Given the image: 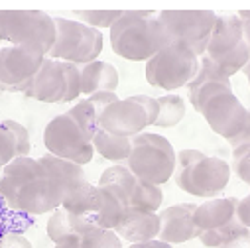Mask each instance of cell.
I'll return each mask as SVG.
<instances>
[{"label": "cell", "mask_w": 250, "mask_h": 248, "mask_svg": "<svg viewBox=\"0 0 250 248\" xmlns=\"http://www.w3.org/2000/svg\"><path fill=\"white\" fill-rule=\"evenodd\" d=\"M236 217H238V221H240V223H242V225H244V227L250 230V193L238 201Z\"/></svg>", "instance_id": "41"}, {"label": "cell", "mask_w": 250, "mask_h": 248, "mask_svg": "<svg viewBox=\"0 0 250 248\" xmlns=\"http://www.w3.org/2000/svg\"><path fill=\"white\" fill-rule=\"evenodd\" d=\"M160 228H162L160 213H138V211H130L128 217L124 219V223L114 232L122 240H128L130 244H136V242L156 240L160 236Z\"/></svg>", "instance_id": "20"}, {"label": "cell", "mask_w": 250, "mask_h": 248, "mask_svg": "<svg viewBox=\"0 0 250 248\" xmlns=\"http://www.w3.org/2000/svg\"><path fill=\"white\" fill-rule=\"evenodd\" d=\"M43 61L45 55L36 49L14 45L2 47L0 49V91L26 95Z\"/></svg>", "instance_id": "10"}, {"label": "cell", "mask_w": 250, "mask_h": 248, "mask_svg": "<svg viewBox=\"0 0 250 248\" xmlns=\"http://www.w3.org/2000/svg\"><path fill=\"white\" fill-rule=\"evenodd\" d=\"M201 61V69L197 73V77L187 85V91H189V103L191 106L201 114L203 106L215 99L217 95H223V93H232V85H230V79H225L221 77L211 65L205 57L199 59Z\"/></svg>", "instance_id": "16"}, {"label": "cell", "mask_w": 250, "mask_h": 248, "mask_svg": "<svg viewBox=\"0 0 250 248\" xmlns=\"http://www.w3.org/2000/svg\"><path fill=\"white\" fill-rule=\"evenodd\" d=\"M203 57L209 61V65H211L221 77L230 79L232 75L244 71V67L248 65V61H250V47H248V43L242 40V43H240L236 49H232L230 53H227V55H223V57H219V59H211V57H207V55H203Z\"/></svg>", "instance_id": "26"}, {"label": "cell", "mask_w": 250, "mask_h": 248, "mask_svg": "<svg viewBox=\"0 0 250 248\" xmlns=\"http://www.w3.org/2000/svg\"><path fill=\"white\" fill-rule=\"evenodd\" d=\"M160 103V114L154 126L156 128H173L181 122V118L185 116V101L177 95H166V97H158Z\"/></svg>", "instance_id": "28"}, {"label": "cell", "mask_w": 250, "mask_h": 248, "mask_svg": "<svg viewBox=\"0 0 250 248\" xmlns=\"http://www.w3.org/2000/svg\"><path fill=\"white\" fill-rule=\"evenodd\" d=\"M99 228L91 217H83V215H73L69 211H65L63 207H59L57 211L51 213V217L47 219V236L53 244H59L71 236H85L87 232Z\"/></svg>", "instance_id": "18"}, {"label": "cell", "mask_w": 250, "mask_h": 248, "mask_svg": "<svg viewBox=\"0 0 250 248\" xmlns=\"http://www.w3.org/2000/svg\"><path fill=\"white\" fill-rule=\"evenodd\" d=\"M242 144H250V110H248V118H246V124H244L242 132H240L234 140H230V146H232V148L242 146Z\"/></svg>", "instance_id": "42"}, {"label": "cell", "mask_w": 250, "mask_h": 248, "mask_svg": "<svg viewBox=\"0 0 250 248\" xmlns=\"http://www.w3.org/2000/svg\"><path fill=\"white\" fill-rule=\"evenodd\" d=\"M67 114L79 124V126L83 128V132L91 138V142H93V138L97 136V132L101 130V124H99V114H97V110L93 108V104L85 99V101H79L75 106H71L69 110H67Z\"/></svg>", "instance_id": "30"}, {"label": "cell", "mask_w": 250, "mask_h": 248, "mask_svg": "<svg viewBox=\"0 0 250 248\" xmlns=\"http://www.w3.org/2000/svg\"><path fill=\"white\" fill-rule=\"evenodd\" d=\"M2 124L12 132L14 140H16V146H18V158H28V156H30V150H32V142H30V134H28V130L22 126L20 122H16V120H12V118L2 120Z\"/></svg>", "instance_id": "36"}, {"label": "cell", "mask_w": 250, "mask_h": 248, "mask_svg": "<svg viewBox=\"0 0 250 248\" xmlns=\"http://www.w3.org/2000/svg\"><path fill=\"white\" fill-rule=\"evenodd\" d=\"M166 45H169L166 28L152 10H124L110 28V47L122 59L150 61Z\"/></svg>", "instance_id": "2"}, {"label": "cell", "mask_w": 250, "mask_h": 248, "mask_svg": "<svg viewBox=\"0 0 250 248\" xmlns=\"http://www.w3.org/2000/svg\"><path fill=\"white\" fill-rule=\"evenodd\" d=\"M10 232H16V217L14 211L6 205L4 197L0 195V238H4Z\"/></svg>", "instance_id": "37"}, {"label": "cell", "mask_w": 250, "mask_h": 248, "mask_svg": "<svg viewBox=\"0 0 250 248\" xmlns=\"http://www.w3.org/2000/svg\"><path fill=\"white\" fill-rule=\"evenodd\" d=\"M38 160L49 171V175L55 177V181H59V185L65 191V199L79 187L81 183L87 181L83 167L73 164V162H69V160H61V158H55L51 154H45V156H42Z\"/></svg>", "instance_id": "22"}, {"label": "cell", "mask_w": 250, "mask_h": 248, "mask_svg": "<svg viewBox=\"0 0 250 248\" xmlns=\"http://www.w3.org/2000/svg\"><path fill=\"white\" fill-rule=\"evenodd\" d=\"M126 248H173L171 244L156 238V240H148V242H136V244H128Z\"/></svg>", "instance_id": "44"}, {"label": "cell", "mask_w": 250, "mask_h": 248, "mask_svg": "<svg viewBox=\"0 0 250 248\" xmlns=\"http://www.w3.org/2000/svg\"><path fill=\"white\" fill-rule=\"evenodd\" d=\"M136 103L144 108L146 116H148V122H150V126H154L156 120H158V114H160V103L158 99L154 97H148V95H134Z\"/></svg>", "instance_id": "38"}, {"label": "cell", "mask_w": 250, "mask_h": 248, "mask_svg": "<svg viewBox=\"0 0 250 248\" xmlns=\"http://www.w3.org/2000/svg\"><path fill=\"white\" fill-rule=\"evenodd\" d=\"M124 10H75V18L77 22L85 24V26H91L95 30H101V28H112L116 24V20L122 16Z\"/></svg>", "instance_id": "31"}, {"label": "cell", "mask_w": 250, "mask_h": 248, "mask_svg": "<svg viewBox=\"0 0 250 248\" xmlns=\"http://www.w3.org/2000/svg\"><path fill=\"white\" fill-rule=\"evenodd\" d=\"M195 211H197V205L193 203H177V205L166 207L160 213L162 228L158 238L167 244H181L187 240L199 238L201 230L193 221Z\"/></svg>", "instance_id": "13"}, {"label": "cell", "mask_w": 250, "mask_h": 248, "mask_svg": "<svg viewBox=\"0 0 250 248\" xmlns=\"http://www.w3.org/2000/svg\"><path fill=\"white\" fill-rule=\"evenodd\" d=\"M0 49H2V47H0Z\"/></svg>", "instance_id": "48"}, {"label": "cell", "mask_w": 250, "mask_h": 248, "mask_svg": "<svg viewBox=\"0 0 250 248\" xmlns=\"http://www.w3.org/2000/svg\"><path fill=\"white\" fill-rule=\"evenodd\" d=\"M238 14V18L242 20V32H244V41L248 43V47H250V10H240V12H236Z\"/></svg>", "instance_id": "43"}, {"label": "cell", "mask_w": 250, "mask_h": 248, "mask_svg": "<svg viewBox=\"0 0 250 248\" xmlns=\"http://www.w3.org/2000/svg\"><path fill=\"white\" fill-rule=\"evenodd\" d=\"M177 154L167 138L154 132H142L132 138V154L124 164L140 181L162 185L175 173Z\"/></svg>", "instance_id": "5"}, {"label": "cell", "mask_w": 250, "mask_h": 248, "mask_svg": "<svg viewBox=\"0 0 250 248\" xmlns=\"http://www.w3.org/2000/svg\"><path fill=\"white\" fill-rule=\"evenodd\" d=\"M57 38L49 51V59L55 61H67L73 65H87L99 59L103 51L104 38L101 30L85 26L77 20L69 18H53Z\"/></svg>", "instance_id": "6"}, {"label": "cell", "mask_w": 250, "mask_h": 248, "mask_svg": "<svg viewBox=\"0 0 250 248\" xmlns=\"http://www.w3.org/2000/svg\"><path fill=\"white\" fill-rule=\"evenodd\" d=\"M18 158V146L12 136V132L0 122V167H6L12 160Z\"/></svg>", "instance_id": "35"}, {"label": "cell", "mask_w": 250, "mask_h": 248, "mask_svg": "<svg viewBox=\"0 0 250 248\" xmlns=\"http://www.w3.org/2000/svg\"><path fill=\"white\" fill-rule=\"evenodd\" d=\"M87 101L93 104V108H95L97 114L101 116L104 108H108L112 103L118 101V95H116V93H108V91H101V93H95V95L87 97Z\"/></svg>", "instance_id": "39"}, {"label": "cell", "mask_w": 250, "mask_h": 248, "mask_svg": "<svg viewBox=\"0 0 250 248\" xmlns=\"http://www.w3.org/2000/svg\"><path fill=\"white\" fill-rule=\"evenodd\" d=\"M57 38L55 20L42 10H0V41L49 55Z\"/></svg>", "instance_id": "4"}, {"label": "cell", "mask_w": 250, "mask_h": 248, "mask_svg": "<svg viewBox=\"0 0 250 248\" xmlns=\"http://www.w3.org/2000/svg\"><path fill=\"white\" fill-rule=\"evenodd\" d=\"M97 185H116V187L126 191L128 197L132 199L134 189H136V185H138V179H136V175L126 165H124V164H116V165H110L108 169H104L101 173Z\"/></svg>", "instance_id": "29"}, {"label": "cell", "mask_w": 250, "mask_h": 248, "mask_svg": "<svg viewBox=\"0 0 250 248\" xmlns=\"http://www.w3.org/2000/svg\"><path fill=\"white\" fill-rule=\"evenodd\" d=\"M81 248H122V238L114 230L95 228L81 236Z\"/></svg>", "instance_id": "32"}, {"label": "cell", "mask_w": 250, "mask_h": 248, "mask_svg": "<svg viewBox=\"0 0 250 248\" xmlns=\"http://www.w3.org/2000/svg\"><path fill=\"white\" fill-rule=\"evenodd\" d=\"M53 248H81V236H71V238H67L63 242L55 244Z\"/></svg>", "instance_id": "45"}, {"label": "cell", "mask_w": 250, "mask_h": 248, "mask_svg": "<svg viewBox=\"0 0 250 248\" xmlns=\"http://www.w3.org/2000/svg\"><path fill=\"white\" fill-rule=\"evenodd\" d=\"M242 242H236V244H230V246H223V248H240Z\"/></svg>", "instance_id": "47"}, {"label": "cell", "mask_w": 250, "mask_h": 248, "mask_svg": "<svg viewBox=\"0 0 250 248\" xmlns=\"http://www.w3.org/2000/svg\"><path fill=\"white\" fill-rule=\"evenodd\" d=\"M99 124L104 132L124 138H134L146 132V128L150 126L144 108L136 103L134 97L118 99L108 108H104L99 116Z\"/></svg>", "instance_id": "12"}, {"label": "cell", "mask_w": 250, "mask_h": 248, "mask_svg": "<svg viewBox=\"0 0 250 248\" xmlns=\"http://www.w3.org/2000/svg\"><path fill=\"white\" fill-rule=\"evenodd\" d=\"M242 40H244V32L238 14H217V22L211 32L205 55L211 59H219L230 53L232 49H236L242 43Z\"/></svg>", "instance_id": "17"}, {"label": "cell", "mask_w": 250, "mask_h": 248, "mask_svg": "<svg viewBox=\"0 0 250 248\" xmlns=\"http://www.w3.org/2000/svg\"><path fill=\"white\" fill-rule=\"evenodd\" d=\"M0 93H2V91H0Z\"/></svg>", "instance_id": "49"}, {"label": "cell", "mask_w": 250, "mask_h": 248, "mask_svg": "<svg viewBox=\"0 0 250 248\" xmlns=\"http://www.w3.org/2000/svg\"><path fill=\"white\" fill-rule=\"evenodd\" d=\"M236 197H217L209 199L201 205H197V211L193 215V221L199 230H217L230 221L236 219V209H238Z\"/></svg>", "instance_id": "19"}, {"label": "cell", "mask_w": 250, "mask_h": 248, "mask_svg": "<svg viewBox=\"0 0 250 248\" xmlns=\"http://www.w3.org/2000/svg\"><path fill=\"white\" fill-rule=\"evenodd\" d=\"M169 43L189 49L199 59L207 53L209 38L217 22L213 10H162L158 12Z\"/></svg>", "instance_id": "8"}, {"label": "cell", "mask_w": 250, "mask_h": 248, "mask_svg": "<svg viewBox=\"0 0 250 248\" xmlns=\"http://www.w3.org/2000/svg\"><path fill=\"white\" fill-rule=\"evenodd\" d=\"M199 240L209 248H223V246L250 240V230L236 217L234 221H230L229 225H225L217 230H201Z\"/></svg>", "instance_id": "24"}, {"label": "cell", "mask_w": 250, "mask_h": 248, "mask_svg": "<svg viewBox=\"0 0 250 248\" xmlns=\"http://www.w3.org/2000/svg\"><path fill=\"white\" fill-rule=\"evenodd\" d=\"M232 167L229 162L205 156L199 150H181L175 164V185L193 197L213 199L230 181Z\"/></svg>", "instance_id": "3"}, {"label": "cell", "mask_w": 250, "mask_h": 248, "mask_svg": "<svg viewBox=\"0 0 250 248\" xmlns=\"http://www.w3.org/2000/svg\"><path fill=\"white\" fill-rule=\"evenodd\" d=\"M162 201H164V193L160 189V185H152V183H146V181L138 179L134 195L130 199V211L158 213V209L162 207Z\"/></svg>", "instance_id": "27"}, {"label": "cell", "mask_w": 250, "mask_h": 248, "mask_svg": "<svg viewBox=\"0 0 250 248\" xmlns=\"http://www.w3.org/2000/svg\"><path fill=\"white\" fill-rule=\"evenodd\" d=\"M244 75H246V81H248V87H250V61H248V65L244 67Z\"/></svg>", "instance_id": "46"}, {"label": "cell", "mask_w": 250, "mask_h": 248, "mask_svg": "<svg viewBox=\"0 0 250 248\" xmlns=\"http://www.w3.org/2000/svg\"><path fill=\"white\" fill-rule=\"evenodd\" d=\"M99 207L93 215V223L104 230H116L130 213L128 193L116 185H97Z\"/></svg>", "instance_id": "14"}, {"label": "cell", "mask_w": 250, "mask_h": 248, "mask_svg": "<svg viewBox=\"0 0 250 248\" xmlns=\"http://www.w3.org/2000/svg\"><path fill=\"white\" fill-rule=\"evenodd\" d=\"M81 93L91 97L101 91L116 93L118 89V71L112 63L106 61H93V63L81 65Z\"/></svg>", "instance_id": "21"}, {"label": "cell", "mask_w": 250, "mask_h": 248, "mask_svg": "<svg viewBox=\"0 0 250 248\" xmlns=\"http://www.w3.org/2000/svg\"><path fill=\"white\" fill-rule=\"evenodd\" d=\"M43 144L47 154L61 160H69L81 167L87 165L95 156L91 138L67 112L57 114L47 122L43 130Z\"/></svg>", "instance_id": "9"}, {"label": "cell", "mask_w": 250, "mask_h": 248, "mask_svg": "<svg viewBox=\"0 0 250 248\" xmlns=\"http://www.w3.org/2000/svg\"><path fill=\"white\" fill-rule=\"evenodd\" d=\"M201 61L189 49L169 43L158 51L150 61H146V81L164 91H175L187 87L199 73Z\"/></svg>", "instance_id": "7"}, {"label": "cell", "mask_w": 250, "mask_h": 248, "mask_svg": "<svg viewBox=\"0 0 250 248\" xmlns=\"http://www.w3.org/2000/svg\"><path fill=\"white\" fill-rule=\"evenodd\" d=\"M201 116L207 120L209 128L215 134L230 142L242 132L248 118V110L234 93H223L203 106Z\"/></svg>", "instance_id": "11"}, {"label": "cell", "mask_w": 250, "mask_h": 248, "mask_svg": "<svg viewBox=\"0 0 250 248\" xmlns=\"http://www.w3.org/2000/svg\"><path fill=\"white\" fill-rule=\"evenodd\" d=\"M0 248H34L32 242L20 234V232H10L4 238H0Z\"/></svg>", "instance_id": "40"}, {"label": "cell", "mask_w": 250, "mask_h": 248, "mask_svg": "<svg viewBox=\"0 0 250 248\" xmlns=\"http://www.w3.org/2000/svg\"><path fill=\"white\" fill-rule=\"evenodd\" d=\"M93 148L99 156H103L108 162L126 164L130 154H132V138L114 136V134H108L101 128L97 132V136L93 138Z\"/></svg>", "instance_id": "23"}, {"label": "cell", "mask_w": 250, "mask_h": 248, "mask_svg": "<svg viewBox=\"0 0 250 248\" xmlns=\"http://www.w3.org/2000/svg\"><path fill=\"white\" fill-rule=\"evenodd\" d=\"M63 207L65 211L73 213V215H83V217H91L97 213V207H99V189L97 185H93L91 181H85L81 183L79 187L63 201Z\"/></svg>", "instance_id": "25"}, {"label": "cell", "mask_w": 250, "mask_h": 248, "mask_svg": "<svg viewBox=\"0 0 250 248\" xmlns=\"http://www.w3.org/2000/svg\"><path fill=\"white\" fill-rule=\"evenodd\" d=\"M232 171L238 175L240 181H244L250 187V144H242L232 148Z\"/></svg>", "instance_id": "33"}, {"label": "cell", "mask_w": 250, "mask_h": 248, "mask_svg": "<svg viewBox=\"0 0 250 248\" xmlns=\"http://www.w3.org/2000/svg\"><path fill=\"white\" fill-rule=\"evenodd\" d=\"M61 67H63L65 73V83H67V93H65V101L63 103H73L77 101L81 93V69L79 65L67 63V61H61Z\"/></svg>", "instance_id": "34"}, {"label": "cell", "mask_w": 250, "mask_h": 248, "mask_svg": "<svg viewBox=\"0 0 250 248\" xmlns=\"http://www.w3.org/2000/svg\"><path fill=\"white\" fill-rule=\"evenodd\" d=\"M65 93H67V83L61 61L45 57L42 69L38 71L30 89L26 91V97L36 99L40 103H63Z\"/></svg>", "instance_id": "15"}, {"label": "cell", "mask_w": 250, "mask_h": 248, "mask_svg": "<svg viewBox=\"0 0 250 248\" xmlns=\"http://www.w3.org/2000/svg\"><path fill=\"white\" fill-rule=\"evenodd\" d=\"M0 195L14 213L43 215L57 211L65 201V191L34 158L12 160L0 177Z\"/></svg>", "instance_id": "1"}]
</instances>
